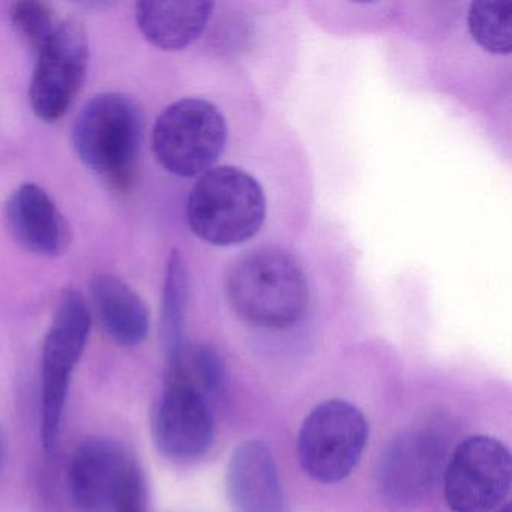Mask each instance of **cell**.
Wrapping results in <instances>:
<instances>
[{
    "instance_id": "obj_14",
    "label": "cell",
    "mask_w": 512,
    "mask_h": 512,
    "mask_svg": "<svg viewBox=\"0 0 512 512\" xmlns=\"http://www.w3.org/2000/svg\"><path fill=\"white\" fill-rule=\"evenodd\" d=\"M214 11L208 0L139 2L136 20L143 37L160 50L178 52L199 40Z\"/></svg>"
},
{
    "instance_id": "obj_3",
    "label": "cell",
    "mask_w": 512,
    "mask_h": 512,
    "mask_svg": "<svg viewBox=\"0 0 512 512\" xmlns=\"http://www.w3.org/2000/svg\"><path fill=\"white\" fill-rule=\"evenodd\" d=\"M265 191L254 176L233 166L212 167L194 184L187 220L194 235L215 247L250 241L268 211Z\"/></svg>"
},
{
    "instance_id": "obj_9",
    "label": "cell",
    "mask_w": 512,
    "mask_h": 512,
    "mask_svg": "<svg viewBox=\"0 0 512 512\" xmlns=\"http://www.w3.org/2000/svg\"><path fill=\"white\" fill-rule=\"evenodd\" d=\"M446 442L431 428L398 434L379 461V490L391 508L409 509L424 502L445 469Z\"/></svg>"
},
{
    "instance_id": "obj_20",
    "label": "cell",
    "mask_w": 512,
    "mask_h": 512,
    "mask_svg": "<svg viewBox=\"0 0 512 512\" xmlns=\"http://www.w3.org/2000/svg\"><path fill=\"white\" fill-rule=\"evenodd\" d=\"M5 457H7V446H5L4 436L0 434V470L4 467Z\"/></svg>"
},
{
    "instance_id": "obj_17",
    "label": "cell",
    "mask_w": 512,
    "mask_h": 512,
    "mask_svg": "<svg viewBox=\"0 0 512 512\" xmlns=\"http://www.w3.org/2000/svg\"><path fill=\"white\" fill-rule=\"evenodd\" d=\"M469 32L485 52H512V0H476L469 10Z\"/></svg>"
},
{
    "instance_id": "obj_16",
    "label": "cell",
    "mask_w": 512,
    "mask_h": 512,
    "mask_svg": "<svg viewBox=\"0 0 512 512\" xmlns=\"http://www.w3.org/2000/svg\"><path fill=\"white\" fill-rule=\"evenodd\" d=\"M188 296H190V274L182 254L178 250H173L167 263L163 305H161V337L166 349L167 365L175 364L187 349L184 331Z\"/></svg>"
},
{
    "instance_id": "obj_18",
    "label": "cell",
    "mask_w": 512,
    "mask_h": 512,
    "mask_svg": "<svg viewBox=\"0 0 512 512\" xmlns=\"http://www.w3.org/2000/svg\"><path fill=\"white\" fill-rule=\"evenodd\" d=\"M10 16L17 34L37 53L55 35L61 23L52 7L43 2L29 0L11 5Z\"/></svg>"
},
{
    "instance_id": "obj_2",
    "label": "cell",
    "mask_w": 512,
    "mask_h": 512,
    "mask_svg": "<svg viewBox=\"0 0 512 512\" xmlns=\"http://www.w3.org/2000/svg\"><path fill=\"white\" fill-rule=\"evenodd\" d=\"M142 143V110L127 95H95L74 122L76 154L91 172L116 190H125L133 182Z\"/></svg>"
},
{
    "instance_id": "obj_4",
    "label": "cell",
    "mask_w": 512,
    "mask_h": 512,
    "mask_svg": "<svg viewBox=\"0 0 512 512\" xmlns=\"http://www.w3.org/2000/svg\"><path fill=\"white\" fill-rule=\"evenodd\" d=\"M226 143V118L217 106L202 98L170 104L152 131L155 158L179 178H194L211 170Z\"/></svg>"
},
{
    "instance_id": "obj_15",
    "label": "cell",
    "mask_w": 512,
    "mask_h": 512,
    "mask_svg": "<svg viewBox=\"0 0 512 512\" xmlns=\"http://www.w3.org/2000/svg\"><path fill=\"white\" fill-rule=\"evenodd\" d=\"M92 299L101 325L113 341L124 347L142 344L149 334V310L124 280L100 274L92 280Z\"/></svg>"
},
{
    "instance_id": "obj_7",
    "label": "cell",
    "mask_w": 512,
    "mask_h": 512,
    "mask_svg": "<svg viewBox=\"0 0 512 512\" xmlns=\"http://www.w3.org/2000/svg\"><path fill=\"white\" fill-rule=\"evenodd\" d=\"M443 475V494L452 512H493L511 488V454L494 437L472 436L455 448Z\"/></svg>"
},
{
    "instance_id": "obj_1",
    "label": "cell",
    "mask_w": 512,
    "mask_h": 512,
    "mask_svg": "<svg viewBox=\"0 0 512 512\" xmlns=\"http://www.w3.org/2000/svg\"><path fill=\"white\" fill-rule=\"evenodd\" d=\"M233 311L260 328L295 325L310 302L307 275L284 251L259 250L239 260L227 280Z\"/></svg>"
},
{
    "instance_id": "obj_19",
    "label": "cell",
    "mask_w": 512,
    "mask_h": 512,
    "mask_svg": "<svg viewBox=\"0 0 512 512\" xmlns=\"http://www.w3.org/2000/svg\"><path fill=\"white\" fill-rule=\"evenodd\" d=\"M113 512H146L145 479L139 467L134 466L128 475Z\"/></svg>"
},
{
    "instance_id": "obj_5",
    "label": "cell",
    "mask_w": 512,
    "mask_h": 512,
    "mask_svg": "<svg viewBox=\"0 0 512 512\" xmlns=\"http://www.w3.org/2000/svg\"><path fill=\"white\" fill-rule=\"evenodd\" d=\"M91 310L82 293L65 290L47 332L41 364V437L46 451L58 443L71 374L91 332Z\"/></svg>"
},
{
    "instance_id": "obj_8",
    "label": "cell",
    "mask_w": 512,
    "mask_h": 512,
    "mask_svg": "<svg viewBox=\"0 0 512 512\" xmlns=\"http://www.w3.org/2000/svg\"><path fill=\"white\" fill-rule=\"evenodd\" d=\"M37 55L29 100L37 118L56 122L67 115L88 73L89 43L82 23L61 20Z\"/></svg>"
},
{
    "instance_id": "obj_13",
    "label": "cell",
    "mask_w": 512,
    "mask_h": 512,
    "mask_svg": "<svg viewBox=\"0 0 512 512\" xmlns=\"http://www.w3.org/2000/svg\"><path fill=\"white\" fill-rule=\"evenodd\" d=\"M226 485L235 512L286 511L274 455L262 440H248L235 449L227 467Z\"/></svg>"
},
{
    "instance_id": "obj_6",
    "label": "cell",
    "mask_w": 512,
    "mask_h": 512,
    "mask_svg": "<svg viewBox=\"0 0 512 512\" xmlns=\"http://www.w3.org/2000/svg\"><path fill=\"white\" fill-rule=\"evenodd\" d=\"M367 442V419L358 407L325 401L311 410L299 431V463L314 481L337 484L358 466Z\"/></svg>"
},
{
    "instance_id": "obj_11",
    "label": "cell",
    "mask_w": 512,
    "mask_h": 512,
    "mask_svg": "<svg viewBox=\"0 0 512 512\" xmlns=\"http://www.w3.org/2000/svg\"><path fill=\"white\" fill-rule=\"evenodd\" d=\"M136 464L109 439L85 440L74 452L70 488L79 512H113L128 475Z\"/></svg>"
},
{
    "instance_id": "obj_10",
    "label": "cell",
    "mask_w": 512,
    "mask_h": 512,
    "mask_svg": "<svg viewBox=\"0 0 512 512\" xmlns=\"http://www.w3.org/2000/svg\"><path fill=\"white\" fill-rule=\"evenodd\" d=\"M161 454L179 463L202 458L214 443L215 422L208 398L185 380H166L152 421Z\"/></svg>"
},
{
    "instance_id": "obj_21",
    "label": "cell",
    "mask_w": 512,
    "mask_h": 512,
    "mask_svg": "<svg viewBox=\"0 0 512 512\" xmlns=\"http://www.w3.org/2000/svg\"><path fill=\"white\" fill-rule=\"evenodd\" d=\"M496 512H512L511 503L506 502L505 505H502L500 506V508H497Z\"/></svg>"
},
{
    "instance_id": "obj_12",
    "label": "cell",
    "mask_w": 512,
    "mask_h": 512,
    "mask_svg": "<svg viewBox=\"0 0 512 512\" xmlns=\"http://www.w3.org/2000/svg\"><path fill=\"white\" fill-rule=\"evenodd\" d=\"M5 218L17 244L35 256L59 257L71 242L70 226L44 188L23 184L5 206Z\"/></svg>"
}]
</instances>
